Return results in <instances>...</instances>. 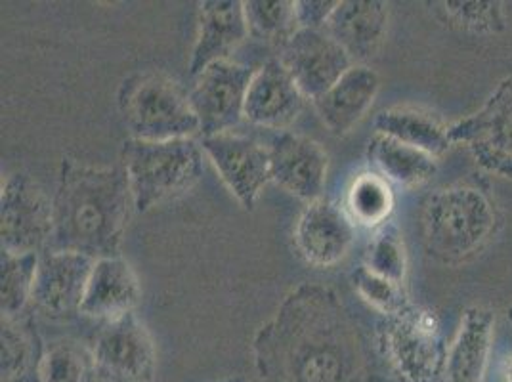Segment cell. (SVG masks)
Segmentation results:
<instances>
[{"label": "cell", "instance_id": "1", "mask_svg": "<svg viewBox=\"0 0 512 382\" xmlns=\"http://www.w3.org/2000/svg\"><path fill=\"white\" fill-rule=\"evenodd\" d=\"M256 369L266 382H365L358 327L331 291L289 293L256 335Z\"/></svg>", "mask_w": 512, "mask_h": 382}, {"label": "cell", "instance_id": "2", "mask_svg": "<svg viewBox=\"0 0 512 382\" xmlns=\"http://www.w3.org/2000/svg\"><path fill=\"white\" fill-rule=\"evenodd\" d=\"M132 207L125 170L90 167L64 159L52 201L48 251L79 253L92 260L121 256Z\"/></svg>", "mask_w": 512, "mask_h": 382}, {"label": "cell", "instance_id": "3", "mask_svg": "<svg viewBox=\"0 0 512 382\" xmlns=\"http://www.w3.org/2000/svg\"><path fill=\"white\" fill-rule=\"evenodd\" d=\"M421 228L428 256L459 268L490 247L501 230V213L482 186L455 182L428 195Z\"/></svg>", "mask_w": 512, "mask_h": 382}, {"label": "cell", "instance_id": "4", "mask_svg": "<svg viewBox=\"0 0 512 382\" xmlns=\"http://www.w3.org/2000/svg\"><path fill=\"white\" fill-rule=\"evenodd\" d=\"M121 157L138 213H150L151 209L182 197L203 176V148L195 138L165 142L130 138Z\"/></svg>", "mask_w": 512, "mask_h": 382}, {"label": "cell", "instance_id": "5", "mask_svg": "<svg viewBox=\"0 0 512 382\" xmlns=\"http://www.w3.org/2000/svg\"><path fill=\"white\" fill-rule=\"evenodd\" d=\"M117 106L136 140L165 142L201 134L190 92L165 71L150 69L130 75L119 88Z\"/></svg>", "mask_w": 512, "mask_h": 382}, {"label": "cell", "instance_id": "6", "mask_svg": "<svg viewBox=\"0 0 512 382\" xmlns=\"http://www.w3.org/2000/svg\"><path fill=\"white\" fill-rule=\"evenodd\" d=\"M377 350L394 382H444L449 344L440 318L413 302L377 325Z\"/></svg>", "mask_w": 512, "mask_h": 382}, {"label": "cell", "instance_id": "7", "mask_svg": "<svg viewBox=\"0 0 512 382\" xmlns=\"http://www.w3.org/2000/svg\"><path fill=\"white\" fill-rule=\"evenodd\" d=\"M449 140L467 149L480 169L512 180V77L499 81L478 111L449 125Z\"/></svg>", "mask_w": 512, "mask_h": 382}, {"label": "cell", "instance_id": "8", "mask_svg": "<svg viewBox=\"0 0 512 382\" xmlns=\"http://www.w3.org/2000/svg\"><path fill=\"white\" fill-rule=\"evenodd\" d=\"M2 251L29 255L48 251L52 237V203L27 174L16 172L2 182L0 193Z\"/></svg>", "mask_w": 512, "mask_h": 382}, {"label": "cell", "instance_id": "9", "mask_svg": "<svg viewBox=\"0 0 512 382\" xmlns=\"http://www.w3.org/2000/svg\"><path fill=\"white\" fill-rule=\"evenodd\" d=\"M92 356L98 379L107 382H153L157 375V348L148 327L132 312L102 323Z\"/></svg>", "mask_w": 512, "mask_h": 382}, {"label": "cell", "instance_id": "10", "mask_svg": "<svg viewBox=\"0 0 512 382\" xmlns=\"http://www.w3.org/2000/svg\"><path fill=\"white\" fill-rule=\"evenodd\" d=\"M255 71L232 60L216 62L193 77L190 90L201 138L232 132L245 119V100Z\"/></svg>", "mask_w": 512, "mask_h": 382}, {"label": "cell", "instance_id": "11", "mask_svg": "<svg viewBox=\"0 0 512 382\" xmlns=\"http://www.w3.org/2000/svg\"><path fill=\"white\" fill-rule=\"evenodd\" d=\"M199 142L226 188L243 209L253 211L260 193L272 182L268 146L234 132L205 136Z\"/></svg>", "mask_w": 512, "mask_h": 382}, {"label": "cell", "instance_id": "12", "mask_svg": "<svg viewBox=\"0 0 512 382\" xmlns=\"http://www.w3.org/2000/svg\"><path fill=\"white\" fill-rule=\"evenodd\" d=\"M279 62L289 71L306 100H318L341 81L354 62L325 29H299L279 50Z\"/></svg>", "mask_w": 512, "mask_h": 382}, {"label": "cell", "instance_id": "13", "mask_svg": "<svg viewBox=\"0 0 512 382\" xmlns=\"http://www.w3.org/2000/svg\"><path fill=\"white\" fill-rule=\"evenodd\" d=\"M92 266L94 260L79 253H43L33 289V306L46 318L69 319L81 314Z\"/></svg>", "mask_w": 512, "mask_h": 382}, {"label": "cell", "instance_id": "14", "mask_svg": "<svg viewBox=\"0 0 512 382\" xmlns=\"http://www.w3.org/2000/svg\"><path fill=\"white\" fill-rule=\"evenodd\" d=\"M354 239L356 224L346 209L323 197L304 207L295 226L297 251L316 268L339 264L350 253Z\"/></svg>", "mask_w": 512, "mask_h": 382}, {"label": "cell", "instance_id": "15", "mask_svg": "<svg viewBox=\"0 0 512 382\" xmlns=\"http://www.w3.org/2000/svg\"><path fill=\"white\" fill-rule=\"evenodd\" d=\"M268 149L274 184L306 205L321 199L327 182L329 155L318 142L293 132H281Z\"/></svg>", "mask_w": 512, "mask_h": 382}, {"label": "cell", "instance_id": "16", "mask_svg": "<svg viewBox=\"0 0 512 382\" xmlns=\"http://www.w3.org/2000/svg\"><path fill=\"white\" fill-rule=\"evenodd\" d=\"M249 25L243 2L205 0L199 4L197 37L193 44L190 71L197 77L205 67L226 62L249 39Z\"/></svg>", "mask_w": 512, "mask_h": 382}, {"label": "cell", "instance_id": "17", "mask_svg": "<svg viewBox=\"0 0 512 382\" xmlns=\"http://www.w3.org/2000/svg\"><path fill=\"white\" fill-rule=\"evenodd\" d=\"M306 104L304 94L279 60L256 69L245 100V119L255 127L285 130L291 127Z\"/></svg>", "mask_w": 512, "mask_h": 382}, {"label": "cell", "instance_id": "18", "mask_svg": "<svg viewBox=\"0 0 512 382\" xmlns=\"http://www.w3.org/2000/svg\"><path fill=\"white\" fill-rule=\"evenodd\" d=\"M140 298L142 289L138 277L125 258H98L88 277L81 316L107 323L132 314Z\"/></svg>", "mask_w": 512, "mask_h": 382}, {"label": "cell", "instance_id": "19", "mask_svg": "<svg viewBox=\"0 0 512 382\" xmlns=\"http://www.w3.org/2000/svg\"><path fill=\"white\" fill-rule=\"evenodd\" d=\"M495 339V312L474 304L463 316L449 342L444 382H484Z\"/></svg>", "mask_w": 512, "mask_h": 382}, {"label": "cell", "instance_id": "20", "mask_svg": "<svg viewBox=\"0 0 512 382\" xmlns=\"http://www.w3.org/2000/svg\"><path fill=\"white\" fill-rule=\"evenodd\" d=\"M356 65L373 58L386 41L388 4L379 0H341L325 25Z\"/></svg>", "mask_w": 512, "mask_h": 382}, {"label": "cell", "instance_id": "21", "mask_svg": "<svg viewBox=\"0 0 512 382\" xmlns=\"http://www.w3.org/2000/svg\"><path fill=\"white\" fill-rule=\"evenodd\" d=\"M379 88L381 79L369 65H352L337 85L312 104L321 123L333 136H346L360 125L375 104Z\"/></svg>", "mask_w": 512, "mask_h": 382}, {"label": "cell", "instance_id": "22", "mask_svg": "<svg viewBox=\"0 0 512 382\" xmlns=\"http://www.w3.org/2000/svg\"><path fill=\"white\" fill-rule=\"evenodd\" d=\"M367 153L377 174L406 190L423 188L438 172V157L383 134L371 138Z\"/></svg>", "mask_w": 512, "mask_h": 382}, {"label": "cell", "instance_id": "23", "mask_svg": "<svg viewBox=\"0 0 512 382\" xmlns=\"http://www.w3.org/2000/svg\"><path fill=\"white\" fill-rule=\"evenodd\" d=\"M375 134H383L407 146L423 149L438 159L453 146L449 140V125L436 113L421 107L384 109L375 117Z\"/></svg>", "mask_w": 512, "mask_h": 382}, {"label": "cell", "instance_id": "24", "mask_svg": "<svg viewBox=\"0 0 512 382\" xmlns=\"http://www.w3.org/2000/svg\"><path fill=\"white\" fill-rule=\"evenodd\" d=\"M0 342L2 382H39L44 348L33 323L23 316L2 318Z\"/></svg>", "mask_w": 512, "mask_h": 382}, {"label": "cell", "instance_id": "25", "mask_svg": "<svg viewBox=\"0 0 512 382\" xmlns=\"http://www.w3.org/2000/svg\"><path fill=\"white\" fill-rule=\"evenodd\" d=\"M346 213L354 224L377 230L388 222L394 209L390 184L377 172L358 174L346 191Z\"/></svg>", "mask_w": 512, "mask_h": 382}, {"label": "cell", "instance_id": "26", "mask_svg": "<svg viewBox=\"0 0 512 382\" xmlns=\"http://www.w3.org/2000/svg\"><path fill=\"white\" fill-rule=\"evenodd\" d=\"M243 8L249 35L262 43L278 46L279 50L300 29L295 0H247Z\"/></svg>", "mask_w": 512, "mask_h": 382}, {"label": "cell", "instance_id": "27", "mask_svg": "<svg viewBox=\"0 0 512 382\" xmlns=\"http://www.w3.org/2000/svg\"><path fill=\"white\" fill-rule=\"evenodd\" d=\"M41 255H14L2 251L0 258V310L2 318L23 316L25 306L33 300L35 279Z\"/></svg>", "mask_w": 512, "mask_h": 382}, {"label": "cell", "instance_id": "28", "mask_svg": "<svg viewBox=\"0 0 512 382\" xmlns=\"http://www.w3.org/2000/svg\"><path fill=\"white\" fill-rule=\"evenodd\" d=\"M98 377L92 348L77 340H58L44 348L39 382H94Z\"/></svg>", "mask_w": 512, "mask_h": 382}, {"label": "cell", "instance_id": "29", "mask_svg": "<svg viewBox=\"0 0 512 382\" xmlns=\"http://www.w3.org/2000/svg\"><path fill=\"white\" fill-rule=\"evenodd\" d=\"M442 22L470 35H497L507 29V10L497 0L438 2Z\"/></svg>", "mask_w": 512, "mask_h": 382}, {"label": "cell", "instance_id": "30", "mask_svg": "<svg viewBox=\"0 0 512 382\" xmlns=\"http://www.w3.org/2000/svg\"><path fill=\"white\" fill-rule=\"evenodd\" d=\"M363 266L377 276L404 285L407 276L406 243L396 224L388 220L373 232L363 255Z\"/></svg>", "mask_w": 512, "mask_h": 382}, {"label": "cell", "instance_id": "31", "mask_svg": "<svg viewBox=\"0 0 512 382\" xmlns=\"http://www.w3.org/2000/svg\"><path fill=\"white\" fill-rule=\"evenodd\" d=\"M354 289L363 302L379 312L383 318H390L406 310L411 304L407 298L404 285H398L386 277L369 272L365 266H360L352 276Z\"/></svg>", "mask_w": 512, "mask_h": 382}, {"label": "cell", "instance_id": "32", "mask_svg": "<svg viewBox=\"0 0 512 382\" xmlns=\"http://www.w3.org/2000/svg\"><path fill=\"white\" fill-rule=\"evenodd\" d=\"M341 0H295L300 29H325Z\"/></svg>", "mask_w": 512, "mask_h": 382}, {"label": "cell", "instance_id": "33", "mask_svg": "<svg viewBox=\"0 0 512 382\" xmlns=\"http://www.w3.org/2000/svg\"><path fill=\"white\" fill-rule=\"evenodd\" d=\"M503 382H512V356L505 361V367H503Z\"/></svg>", "mask_w": 512, "mask_h": 382}, {"label": "cell", "instance_id": "34", "mask_svg": "<svg viewBox=\"0 0 512 382\" xmlns=\"http://www.w3.org/2000/svg\"><path fill=\"white\" fill-rule=\"evenodd\" d=\"M507 318H509V321H511L512 325V304L509 306V308H507Z\"/></svg>", "mask_w": 512, "mask_h": 382}]
</instances>
